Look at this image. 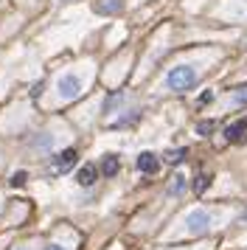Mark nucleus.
Segmentation results:
<instances>
[{
	"label": "nucleus",
	"instance_id": "20e7f679",
	"mask_svg": "<svg viewBox=\"0 0 247 250\" xmlns=\"http://www.w3.org/2000/svg\"><path fill=\"white\" fill-rule=\"evenodd\" d=\"M157 169H160L157 155H152V152H141V155H138V171H144V174H155Z\"/></svg>",
	"mask_w": 247,
	"mask_h": 250
},
{
	"label": "nucleus",
	"instance_id": "39448f33",
	"mask_svg": "<svg viewBox=\"0 0 247 250\" xmlns=\"http://www.w3.org/2000/svg\"><path fill=\"white\" fill-rule=\"evenodd\" d=\"M76 158H79L76 149H65V152H59V155H56L51 163H54V169H56V171H67L70 166H73V163H76Z\"/></svg>",
	"mask_w": 247,
	"mask_h": 250
},
{
	"label": "nucleus",
	"instance_id": "a211bd4d",
	"mask_svg": "<svg viewBox=\"0 0 247 250\" xmlns=\"http://www.w3.org/2000/svg\"><path fill=\"white\" fill-rule=\"evenodd\" d=\"M20 250H31V248H20Z\"/></svg>",
	"mask_w": 247,
	"mask_h": 250
},
{
	"label": "nucleus",
	"instance_id": "423d86ee",
	"mask_svg": "<svg viewBox=\"0 0 247 250\" xmlns=\"http://www.w3.org/2000/svg\"><path fill=\"white\" fill-rule=\"evenodd\" d=\"M225 138L230 141V144H242L247 138V121H236V124H230L227 129H225Z\"/></svg>",
	"mask_w": 247,
	"mask_h": 250
},
{
	"label": "nucleus",
	"instance_id": "f257e3e1",
	"mask_svg": "<svg viewBox=\"0 0 247 250\" xmlns=\"http://www.w3.org/2000/svg\"><path fill=\"white\" fill-rule=\"evenodd\" d=\"M197 79H200V70L197 68H191V65H177V68H171L168 70V76H166V90L171 93H183V90H191L194 84H197Z\"/></svg>",
	"mask_w": 247,
	"mask_h": 250
},
{
	"label": "nucleus",
	"instance_id": "f8f14e48",
	"mask_svg": "<svg viewBox=\"0 0 247 250\" xmlns=\"http://www.w3.org/2000/svg\"><path fill=\"white\" fill-rule=\"evenodd\" d=\"M183 188H185V177L183 174H174V183L168 186V194H180Z\"/></svg>",
	"mask_w": 247,
	"mask_h": 250
},
{
	"label": "nucleus",
	"instance_id": "6e6552de",
	"mask_svg": "<svg viewBox=\"0 0 247 250\" xmlns=\"http://www.w3.org/2000/svg\"><path fill=\"white\" fill-rule=\"evenodd\" d=\"M118 169H121L118 155H104V160H101V171H104L107 177H112V174H118Z\"/></svg>",
	"mask_w": 247,
	"mask_h": 250
},
{
	"label": "nucleus",
	"instance_id": "1a4fd4ad",
	"mask_svg": "<svg viewBox=\"0 0 247 250\" xmlns=\"http://www.w3.org/2000/svg\"><path fill=\"white\" fill-rule=\"evenodd\" d=\"M185 155H188L185 149H171V152H166L163 158H166V163H171V166H174V163H183V160H185Z\"/></svg>",
	"mask_w": 247,
	"mask_h": 250
},
{
	"label": "nucleus",
	"instance_id": "4468645a",
	"mask_svg": "<svg viewBox=\"0 0 247 250\" xmlns=\"http://www.w3.org/2000/svg\"><path fill=\"white\" fill-rule=\"evenodd\" d=\"M233 102H236V104H247V87H242V90L236 93V96H233Z\"/></svg>",
	"mask_w": 247,
	"mask_h": 250
},
{
	"label": "nucleus",
	"instance_id": "7ed1b4c3",
	"mask_svg": "<svg viewBox=\"0 0 247 250\" xmlns=\"http://www.w3.org/2000/svg\"><path fill=\"white\" fill-rule=\"evenodd\" d=\"M93 12L104 14V17H110V14H121L124 12V0H96V3H93Z\"/></svg>",
	"mask_w": 247,
	"mask_h": 250
},
{
	"label": "nucleus",
	"instance_id": "f3484780",
	"mask_svg": "<svg viewBox=\"0 0 247 250\" xmlns=\"http://www.w3.org/2000/svg\"><path fill=\"white\" fill-rule=\"evenodd\" d=\"M45 250H67V248H65V245H59V242H54V245H48Z\"/></svg>",
	"mask_w": 247,
	"mask_h": 250
},
{
	"label": "nucleus",
	"instance_id": "2eb2a0df",
	"mask_svg": "<svg viewBox=\"0 0 247 250\" xmlns=\"http://www.w3.org/2000/svg\"><path fill=\"white\" fill-rule=\"evenodd\" d=\"M25 180H28V174H25V171H17V174H14V180H11V183H14V186H22Z\"/></svg>",
	"mask_w": 247,
	"mask_h": 250
},
{
	"label": "nucleus",
	"instance_id": "9d476101",
	"mask_svg": "<svg viewBox=\"0 0 247 250\" xmlns=\"http://www.w3.org/2000/svg\"><path fill=\"white\" fill-rule=\"evenodd\" d=\"M62 93H65V96H76L79 93V79H70V76L62 79Z\"/></svg>",
	"mask_w": 247,
	"mask_h": 250
},
{
	"label": "nucleus",
	"instance_id": "0eeeda50",
	"mask_svg": "<svg viewBox=\"0 0 247 250\" xmlns=\"http://www.w3.org/2000/svg\"><path fill=\"white\" fill-rule=\"evenodd\" d=\"M96 177H99L96 166H82V169H79V174H76V183L87 188V186H93V183H96Z\"/></svg>",
	"mask_w": 247,
	"mask_h": 250
},
{
	"label": "nucleus",
	"instance_id": "f03ea898",
	"mask_svg": "<svg viewBox=\"0 0 247 250\" xmlns=\"http://www.w3.org/2000/svg\"><path fill=\"white\" fill-rule=\"evenodd\" d=\"M185 222H188L191 233H202V230L211 228V214H208V211H191V214L185 216Z\"/></svg>",
	"mask_w": 247,
	"mask_h": 250
},
{
	"label": "nucleus",
	"instance_id": "dca6fc26",
	"mask_svg": "<svg viewBox=\"0 0 247 250\" xmlns=\"http://www.w3.org/2000/svg\"><path fill=\"white\" fill-rule=\"evenodd\" d=\"M211 99H213V93H211V90H208V93H202V96H200V104H208Z\"/></svg>",
	"mask_w": 247,
	"mask_h": 250
},
{
	"label": "nucleus",
	"instance_id": "9b49d317",
	"mask_svg": "<svg viewBox=\"0 0 247 250\" xmlns=\"http://www.w3.org/2000/svg\"><path fill=\"white\" fill-rule=\"evenodd\" d=\"M208 186H211V174H200V177L194 180V191H197V194H202L205 188H208Z\"/></svg>",
	"mask_w": 247,
	"mask_h": 250
},
{
	"label": "nucleus",
	"instance_id": "ddd939ff",
	"mask_svg": "<svg viewBox=\"0 0 247 250\" xmlns=\"http://www.w3.org/2000/svg\"><path fill=\"white\" fill-rule=\"evenodd\" d=\"M211 129H213V124H211V121H202V124H197V132H200V135H208Z\"/></svg>",
	"mask_w": 247,
	"mask_h": 250
}]
</instances>
